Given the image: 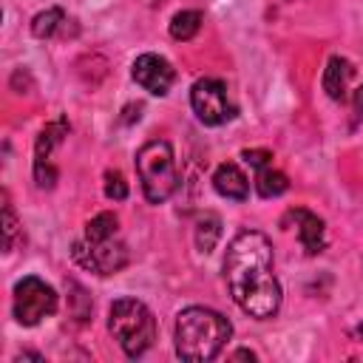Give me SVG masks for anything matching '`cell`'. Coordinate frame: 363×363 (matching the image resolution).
<instances>
[{
	"label": "cell",
	"mask_w": 363,
	"mask_h": 363,
	"mask_svg": "<svg viewBox=\"0 0 363 363\" xmlns=\"http://www.w3.org/2000/svg\"><path fill=\"white\" fill-rule=\"evenodd\" d=\"M224 281L233 301L258 320L281 309V284L272 272V244L258 230H241L224 255Z\"/></svg>",
	"instance_id": "cell-1"
},
{
	"label": "cell",
	"mask_w": 363,
	"mask_h": 363,
	"mask_svg": "<svg viewBox=\"0 0 363 363\" xmlns=\"http://www.w3.org/2000/svg\"><path fill=\"white\" fill-rule=\"evenodd\" d=\"M230 320L207 306H187L176 315V354L182 360H213L230 340Z\"/></svg>",
	"instance_id": "cell-2"
},
{
	"label": "cell",
	"mask_w": 363,
	"mask_h": 363,
	"mask_svg": "<svg viewBox=\"0 0 363 363\" xmlns=\"http://www.w3.org/2000/svg\"><path fill=\"white\" fill-rule=\"evenodd\" d=\"M108 329L128 357H142L156 340L153 312L136 298H116L108 309Z\"/></svg>",
	"instance_id": "cell-3"
},
{
	"label": "cell",
	"mask_w": 363,
	"mask_h": 363,
	"mask_svg": "<svg viewBox=\"0 0 363 363\" xmlns=\"http://www.w3.org/2000/svg\"><path fill=\"white\" fill-rule=\"evenodd\" d=\"M136 173L142 182V193L150 204H162L179 187L173 147L164 139H150L136 150Z\"/></svg>",
	"instance_id": "cell-4"
},
{
	"label": "cell",
	"mask_w": 363,
	"mask_h": 363,
	"mask_svg": "<svg viewBox=\"0 0 363 363\" xmlns=\"http://www.w3.org/2000/svg\"><path fill=\"white\" fill-rule=\"evenodd\" d=\"M14 318L23 326H37L43 318L57 312V292L37 275H26L14 286Z\"/></svg>",
	"instance_id": "cell-5"
},
{
	"label": "cell",
	"mask_w": 363,
	"mask_h": 363,
	"mask_svg": "<svg viewBox=\"0 0 363 363\" xmlns=\"http://www.w3.org/2000/svg\"><path fill=\"white\" fill-rule=\"evenodd\" d=\"M190 105H193V113L199 116V122H204L210 128L224 125L235 116V108L227 99L224 82H218L213 77H204L190 88Z\"/></svg>",
	"instance_id": "cell-6"
},
{
	"label": "cell",
	"mask_w": 363,
	"mask_h": 363,
	"mask_svg": "<svg viewBox=\"0 0 363 363\" xmlns=\"http://www.w3.org/2000/svg\"><path fill=\"white\" fill-rule=\"evenodd\" d=\"M71 255L82 269H91L96 275H113L128 264V247L122 241H116V235L105 238V241L82 238V241L74 244Z\"/></svg>",
	"instance_id": "cell-7"
},
{
	"label": "cell",
	"mask_w": 363,
	"mask_h": 363,
	"mask_svg": "<svg viewBox=\"0 0 363 363\" xmlns=\"http://www.w3.org/2000/svg\"><path fill=\"white\" fill-rule=\"evenodd\" d=\"M130 74H133V79H136L147 94H153V96H164V94L170 91L173 79H176L173 65H170L164 57H159V54H142V57H136Z\"/></svg>",
	"instance_id": "cell-8"
},
{
	"label": "cell",
	"mask_w": 363,
	"mask_h": 363,
	"mask_svg": "<svg viewBox=\"0 0 363 363\" xmlns=\"http://www.w3.org/2000/svg\"><path fill=\"white\" fill-rule=\"evenodd\" d=\"M65 133H68V122L65 119H57V122H51V125H45L40 130L37 147H34V182H37V187H54L57 170L48 164V156L62 142Z\"/></svg>",
	"instance_id": "cell-9"
},
{
	"label": "cell",
	"mask_w": 363,
	"mask_h": 363,
	"mask_svg": "<svg viewBox=\"0 0 363 363\" xmlns=\"http://www.w3.org/2000/svg\"><path fill=\"white\" fill-rule=\"evenodd\" d=\"M284 218H292V221H295L298 238H301V244H303V250H306L309 255H315V252H320V250L326 247V230H323V221H320L315 213L295 207V210H289Z\"/></svg>",
	"instance_id": "cell-10"
},
{
	"label": "cell",
	"mask_w": 363,
	"mask_h": 363,
	"mask_svg": "<svg viewBox=\"0 0 363 363\" xmlns=\"http://www.w3.org/2000/svg\"><path fill=\"white\" fill-rule=\"evenodd\" d=\"M213 187H216L224 199H233V201H244V199L250 196V182H247V176L241 173V167L233 164V162H224V164L216 167V173H213Z\"/></svg>",
	"instance_id": "cell-11"
},
{
	"label": "cell",
	"mask_w": 363,
	"mask_h": 363,
	"mask_svg": "<svg viewBox=\"0 0 363 363\" xmlns=\"http://www.w3.org/2000/svg\"><path fill=\"white\" fill-rule=\"evenodd\" d=\"M352 74H354V68H352L349 60H343V57H332V60L326 62V68H323V79H320L326 96H329V99H343Z\"/></svg>",
	"instance_id": "cell-12"
},
{
	"label": "cell",
	"mask_w": 363,
	"mask_h": 363,
	"mask_svg": "<svg viewBox=\"0 0 363 363\" xmlns=\"http://www.w3.org/2000/svg\"><path fill=\"white\" fill-rule=\"evenodd\" d=\"M286 187H289L286 176H284L281 170H272L269 164L261 167L258 176H255V190H258V196H264V199H275V196L286 193Z\"/></svg>",
	"instance_id": "cell-13"
},
{
	"label": "cell",
	"mask_w": 363,
	"mask_h": 363,
	"mask_svg": "<svg viewBox=\"0 0 363 363\" xmlns=\"http://www.w3.org/2000/svg\"><path fill=\"white\" fill-rule=\"evenodd\" d=\"M199 28H201V11H196V9L179 11L170 20V37L173 40H193L199 34Z\"/></svg>",
	"instance_id": "cell-14"
},
{
	"label": "cell",
	"mask_w": 363,
	"mask_h": 363,
	"mask_svg": "<svg viewBox=\"0 0 363 363\" xmlns=\"http://www.w3.org/2000/svg\"><path fill=\"white\" fill-rule=\"evenodd\" d=\"M218 235H221V221H218V216L204 213V216L199 218V224H196V247H199L201 252H210V250L216 247Z\"/></svg>",
	"instance_id": "cell-15"
},
{
	"label": "cell",
	"mask_w": 363,
	"mask_h": 363,
	"mask_svg": "<svg viewBox=\"0 0 363 363\" xmlns=\"http://www.w3.org/2000/svg\"><path fill=\"white\" fill-rule=\"evenodd\" d=\"M62 20H65L62 9H48V11H40V14L31 20V31H34V37L48 40V37H54V34H57V28L62 26Z\"/></svg>",
	"instance_id": "cell-16"
},
{
	"label": "cell",
	"mask_w": 363,
	"mask_h": 363,
	"mask_svg": "<svg viewBox=\"0 0 363 363\" xmlns=\"http://www.w3.org/2000/svg\"><path fill=\"white\" fill-rule=\"evenodd\" d=\"M116 216L113 213H99L94 216L88 224H85V238L88 241H105V238H113L116 235Z\"/></svg>",
	"instance_id": "cell-17"
},
{
	"label": "cell",
	"mask_w": 363,
	"mask_h": 363,
	"mask_svg": "<svg viewBox=\"0 0 363 363\" xmlns=\"http://www.w3.org/2000/svg\"><path fill=\"white\" fill-rule=\"evenodd\" d=\"M17 241H20V224H17V216L6 199V204H3V247H6V252H11L17 247Z\"/></svg>",
	"instance_id": "cell-18"
},
{
	"label": "cell",
	"mask_w": 363,
	"mask_h": 363,
	"mask_svg": "<svg viewBox=\"0 0 363 363\" xmlns=\"http://www.w3.org/2000/svg\"><path fill=\"white\" fill-rule=\"evenodd\" d=\"M105 196L108 199H113V201H122V199H128V184H125V179H122V173H108L105 176Z\"/></svg>",
	"instance_id": "cell-19"
},
{
	"label": "cell",
	"mask_w": 363,
	"mask_h": 363,
	"mask_svg": "<svg viewBox=\"0 0 363 363\" xmlns=\"http://www.w3.org/2000/svg\"><path fill=\"white\" fill-rule=\"evenodd\" d=\"M241 159H244L250 167L261 170V167H267V164L272 162V153H269V150H244V153H241Z\"/></svg>",
	"instance_id": "cell-20"
},
{
	"label": "cell",
	"mask_w": 363,
	"mask_h": 363,
	"mask_svg": "<svg viewBox=\"0 0 363 363\" xmlns=\"http://www.w3.org/2000/svg\"><path fill=\"white\" fill-rule=\"evenodd\" d=\"M354 113L363 119V85L354 88Z\"/></svg>",
	"instance_id": "cell-21"
},
{
	"label": "cell",
	"mask_w": 363,
	"mask_h": 363,
	"mask_svg": "<svg viewBox=\"0 0 363 363\" xmlns=\"http://www.w3.org/2000/svg\"><path fill=\"white\" fill-rule=\"evenodd\" d=\"M354 335H357V337H360V340H363V323H360V326H357V329H354Z\"/></svg>",
	"instance_id": "cell-22"
}]
</instances>
